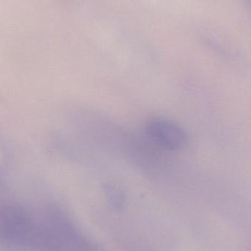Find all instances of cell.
Listing matches in <instances>:
<instances>
[{"mask_svg":"<svg viewBox=\"0 0 251 251\" xmlns=\"http://www.w3.org/2000/svg\"><path fill=\"white\" fill-rule=\"evenodd\" d=\"M148 137L156 146L170 151H181L188 146L187 131L178 124L164 119H153L146 126Z\"/></svg>","mask_w":251,"mask_h":251,"instance_id":"cell-1","label":"cell"},{"mask_svg":"<svg viewBox=\"0 0 251 251\" xmlns=\"http://www.w3.org/2000/svg\"><path fill=\"white\" fill-rule=\"evenodd\" d=\"M243 1H244L245 4H246L248 10H249L251 13V0H243Z\"/></svg>","mask_w":251,"mask_h":251,"instance_id":"cell-2","label":"cell"}]
</instances>
